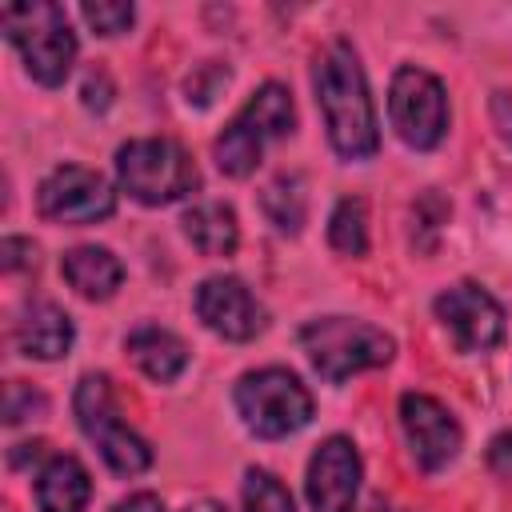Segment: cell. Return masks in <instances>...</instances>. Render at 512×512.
I'll return each mask as SVG.
<instances>
[{
	"instance_id": "cell-1",
	"label": "cell",
	"mask_w": 512,
	"mask_h": 512,
	"mask_svg": "<svg viewBox=\"0 0 512 512\" xmlns=\"http://www.w3.org/2000/svg\"><path fill=\"white\" fill-rule=\"evenodd\" d=\"M316 108L328 132V144L340 160H368L380 148L376 104L368 92V76L348 40H332L312 64Z\"/></svg>"
},
{
	"instance_id": "cell-2",
	"label": "cell",
	"mask_w": 512,
	"mask_h": 512,
	"mask_svg": "<svg viewBox=\"0 0 512 512\" xmlns=\"http://www.w3.org/2000/svg\"><path fill=\"white\" fill-rule=\"evenodd\" d=\"M296 128V104H292V92L276 80L260 84L244 108L228 120V128L216 136L212 144V160L224 176L232 180H244L256 172L260 156H264V144L268 140H280Z\"/></svg>"
},
{
	"instance_id": "cell-3",
	"label": "cell",
	"mask_w": 512,
	"mask_h": 512,
	"mask_svg": "<svg viewBox=\"0 0 512 512\" xmlns=\"http://www.w3.org/2000/svg\"><path fill=\"white\" fill-rule=\"evenodd\" d=\"M300 348L324 384H344L348 376L384 368L396 356V340L384 328L368 320H352V316L308 320L300 328Z\"/></svg>"
},
{
	"instance_id": "cell-4",
	"label": "cell",
	"mask_w": 512,
	"mask_h": 512,
	"mask_svg": "<svg viewBox=\"0 0 512 512\" xmlns=\"http://www.w3.org/2000/svg\"><path fill=\"white\" fill-rule=\"evenodd\" d=\"M0 28L8 44L20 52L32 80H40L44 88H56L68 80L76 64V32L60 4H48V0L8 4L0 8Z\"/></svg>"
},
{
	"instance_id": "cell-5",
	"label": "cell",
	"mask_w": 512,
	"mask_h": 512,
	"mask_svg": "<svg viewBox=\"0 0 512 512\" xmlns=\"http://www.w3.org/2000/svg\"><path fill=\"white\" fill-rule=\"evenodd\" d=\"M116 180L140 204H176L200 188V168L192 152L168 136H144L116 148Z\"/></svg>"
},
{
	"instance_id": "cell-6",
	"label": "cell",
	"mask_w": 512,
	"mask_h": 512,
	"mask_svg": "<svg viewBox=\"0 0 512 512\" xmlns=\"http://www.w3.org/2000/svg\"><path fill=\"white\" fill-rule=\"evenodd\" d=\"M232 404L244 420V428L260 440H284L312 420V392L300 384L296 372L288 368H256L244 372L232 388Z\"/></svg>"
},
{
	"instance_id": "cell-7",
	"label": "cell",
	"mask_w": 512,
	"mask_h": 512,
	"mask_svg": "<svg viewBox=\"0 0 512 512\" xmlns=\"http://www.w3.org/2000/svg\"><path fill=\"white\" fill-rule=\"evenodd\" d=\"M72 412H76L80 432L96 444L100 460L116 476H140L152 464V444L120 420V404H116L108 376H100V372L80 376V384L72 392Z\"/></svg>"
},
{
	"instance_id": "cell-8",
	"label": "cell",
	"mask_w": 512,
	"mask_h": 512,
	"mask_svg": "<svg viewBox=\"0 0 512 512\" xmlns=\"http://www.w3.org/2000/svg\"><path fill=\"white\" fill-rule=\"evenodd\" d=\"M388 124L408 148H416V152L436 148L448 132V92H444V84L432 72L416 68V64L396 68L392 84H388Z\"/></svg>"
},
{
	"instance_id": "cell-9",
	"label": "cell",
	"mask_w": 512,
	"mask_h": 512,
	"mask_svg": "<svg viewBox=\"0 0 512 512\" xmlns=\"http://www.w3.org/2000/svg\"><path fill=\"white\" fill-rule=\"evenodd\" d=\"M36 212L52 224H100L116 212V192L100 172L84 164H60L40 180Z\"/></svg>"
},
{
	"instance_id": "cell-10",
	"label": "cell",
	"mask_w": 512,
	"mask_h": 512,
	"mask_svg": "<svg viewBox=\"0 0 512 512\" xmlns=\"http://www.w3.org/2000/svg\"><path fill=\"white\" fill-rule=\"evenodd\" d=\"M432 312H436V320L444 324V332L452 336V344L460 352H492L504 340L500 300L488 288L472 284V280H460V284L444 288L432 300Z\"/></svg>"
},
{
	"instance_id": "cell-11",
	"label": "cell",
	"mask_w": 512,
	"mask_h": 512,
	"mask_svg": "<svg viewBox=\"0 0 512 512\" xmlns=\"http://www.w3.org/2000/svg\"><path fill=\"white\" fill-rule=\"evenodd\" d=\"M400 428L408 436L412 460L424 472H440L460 456L464 432H460L456 416L428 392H404L400 396Z\"/></svg>"
},
{
	"instance_id": "cell-12",
	"label": "cell",
	"mask_w": 512,
	"mask_h": 512,
	"mask_svg": "<svg viewBox=\"0 0 512 512\" xmlns=\"http://www.w3.org/2000/svg\"><path fill=\"white\" fill-rule=\"evenodd\" d=\"M360 480H364V464H360L356 444L348 436L320 440L308 460V476H304L312 512H352L360 496Z\"/></svg>"
},
{
	"instance_id": "cell-13",
	"label": "cell",
	"mask_w": 512,
	"mask_h": 512,
	"mask_svg": "<svg viewBox=\"0 0 512 512\" xmlns=\"http://www.w3.org/2000/svg\"><path fill=\"white\" fill-rule=\"evenodd\" d=\"M196 316H200V324L208 332H216V336H224L232 344L256 340L264 332V324H268L264 304L236 276H208V280H200V288H196Z\"/></svg>"
},
{
	"instance_id": "cell-14",
	"label": "cell",
	"mask_w": 512,
	"mask_h": 512,
	"mask_svg": "<svg viewBox=\"0 0 512 512\" xmlns=\"http://www.w3.org/2000/svg\"><path fill=\"white\" fill-rule=\"evenodd\" d=\"M72 340H76L72 316L52 300L24 304V312H20L16 328H12V344L28 360H60V356L72 352Z\"/></svg>"
},
{
	"instance_id": "cell-15",
	"label": "cell",
	"mask_w": 512,
	"mask_h": 512,
	"mask_svg": "<svg viewBox=\"0 0 512 512\" xmlns=\"http://www.w3.org/2000/svg\"><path fill=\"white\" fill-rule=\"evenodd\" d=\"M88 500H92L88 468L68 452L48 456L44 468L36 472V508L40 512H84Z\"/></svg>"
},
{
	"instance_id": "cell-16",
	"label": "cell",
	"mask_w": 512,
	"mask_h": 512,
	"mask_svg": "<svg viewBox=\"0 0 512 512\" xmlns=\"http://www.w3.org/2000/svg\"><path fill=\"white\" fill-rule=\"evenodd\" d=\"M60 276L84 300H108L124 284V264L100 244H76L60 256Z\"/></svg>"
},
{
	"instance_id": "cell-17",
	"label": "cell",
	"mask_w": 512,
	"mask_h": 512,
	"mask_svg": "<svg viewBox=\"0 0 512 512\" xmlns=\"http://www.w3.org/2000/svg\"><path fill=\"white\" fill-rule=\"evenodd\" d=\"M124 348H128V356L136 360V368H140L148 380H156V384H172V380L188 368V344H184L176 332L160 328V324H140V328H132L128 340H124Z\"/></svg>"
},
{
	"instance_id": "cell-18",
	"label": "cell",
	"mask_w": 512,
	"mask_h": 512,
	"mask_svg": "<svg viewBox=\"0 0 512 512\" xmlns=\"http://www.w3.org/2000/svg\"><path fill=\"white\" fill-rule=\"evenodd\" d=\"M180 224H184V236H188L204 256H232L236 244H240L236 212H232V204H224V200L192 204Z\"/></svg>"
},
{
	"instance_id": "cell-19",
	"label": "cell",
	"mask_w": 512,
	"mask_h": 512,
	"mask_svg": "<svg viewBox=\"0 0 512 512\" xmlns=\"http://www.w3.org/2000/svg\"><path fill=\"white\" fill-rule=\"evenodd\" d=\"M260 208L264 216L276 224V232H288L296 236L308 220V192H304V180L296 172H280L276 180L264 184L260 192Z\"/></svg>"
},
{
	"instance_id": "cell-20",
	"label": "cell",
	"mask_w": 512,
	"mask_h": 512,
	"mask_svg": "<svg viewBox=\"0 0 512 512\" xmlns=\"http://www.w3.org/2000/svg\"><path fill=\"white\" fill-rule=\"evenodd\" d=\"M328 244L340 256H364L368 252V204L360 196H340L328 216Z\"/></svg>"
},
{
	"instance_id": "cell-21",
	"label": "cell",
	"mask_w": 512,
	"mask_h": 512,
	"mask_svg": "<svg viewBox=\"0 0 512 512\" xmlns=\"http://www.w3.org/2000/svg\"><path fill=\"white\" fill-rule=\"evenodd\" d=\"M240 496H244V512H296L288 488L268 468H248Z\"/></svg>"
},
{
	"instance_id": "cell-22",
	"label": "cell",
	"mask_w": 512,
	"mask_h": 512,
	"mask_svg": "<svg viewBox=\"0 0 512 512\" xmlns=\"http://www.w3.org/2000/svg\"><path fill=\"white\" fill-rule=\"evenodd\" d=\"M80 16L100 32V36H120V32H128L132 28V20H136V8L132 4H124V0H84L80 4Z\"/></svg>"
},
{
	"instance_id": "cell-23",
	"label": "cell",
	"mask_w": 512,
	"mask_h": 512,
	"mask_svg": "<svg viewBox=\"0 0 512 512\" xmlns=\"http://www.w3.org/2000/svg\"><path fill=\"white\" fill-rule=\"evenodd\" d=\"M48 412V396L24 380H12L4 388V424H24V420H40Z\"/></svg>"
},
{
	"instance_id": "cell-24",
	"label": "cell",
	"mask_w": 512,
	"mask_h": 512,
	"mask_svg": "<svg viewBox=\"0 0 512 512\" xmlns=\"http://www.w3.org/2000/svg\"><path fill=\"white\" fill-rule=\"evenodd\" d=\"M228 76H232V72H228L224 64L208 60V64H204L196 76H188V84H184V88H188V104H192V100H196V104H212L216 88H220V84H228Z\"/></svg>"
},
{
	"instance_id": "cell-25",
	"label": "cell",
	"mask_w": 512,
	"mask_h": 512,
	"mask_svg": "<svg viewBox=\"0 0 512 512\" xmlns=\"http://www.w3.org/2000/svg\"><path fill=\"white\" fill-rule=\"evenodd\" d=\"M0 264H4V272L36 268V244L24 240V236H4V244H0Z\"/></svg>"
},
{
	"instance_id": "cell-26",
	"label": "cell",
	"mask_w": 512,
	"mask_h": 512,
	"mask_svg": "<svg viewBox=\"0 0 512 512\" xmlns=\"http://www.w3.org/2000/svg\"><path fill=\"white\" fill-rule=\"evenodd\" d=\"M488 468L496 476H508L512 480V428H504V432L492 436V444H488Z\"/></svg>"
},
{
	"instance_id": "cell-27",
	"label": "cell",
	"mask_w": 512,
	"mask_h": 512,
	"mask_svg": "<svg viewBox=\"0 0 512 512\" xmlns=\"http://www.w3.org/2000/svg\"><path fill=\"white\" fill-rule=\"evenodd\" d=\"M492 124H496V132H500V140L512 148V96L508 92H492Z\"/></svg>"
},
{
	"instance_id": "cell-28",
	"label": "cell",
	"mask_w": 512,
	"mask_h": 512,
	"mask_svg": "<svg viewBox=\"0 0 512 512\" xmlns=\"http://www.w3.org/2000/svg\"><path fill=\"white\" fill-rule=\"evenodd\" d=\"M84 104L88 108H108L112 104V84H108L104 72H88V80H84Z\"/></svg>"
},
{
	"instance_id": "cell-29",
	"label": "cell",
	"mask_w": 512,
	"mask_h": 512,
	"mask_svg": "<svg viewBox=\"0 0 512 512\" xmlns=\"http://www.w3.org/2000/svg\"><path fill=\"white\" fill-rule=\"evenodd\" d=\"M112 512H168V508H164V500H160L156 492H132V496H124Z\"/></svg>"
},
{
	"instance_id": "cell-30",
	"label": "cell",
	"mask_w": 512,
	"mask_h": 512,
	"mask_svg": "<svg viewBox=\"0 0 512 512\" xmlns=\"http://www.w3.org/2000/svg\"><path fill=\"white\" fill-rule=\"evenodd\" d=\"M44 448H48L44 440H32V444H16L8 460H12V468H24V460H28V456H32V460H44Z\"/></svg>"
},
{
	"instance_id": "cell-31",
	"label": "cell",
	"mask_w": 512,
	"mask_h": 512,
	"mask_svg": "<svg viewBox=\"0 0 512 512\" xmlns=\"http://www.w3.org/2000/svg\"><path fill=\"white\" fill-rule=\"evenodd\" d=\"M184 512H228L220 500H196V504H188Z\"/></svg>"
}]
</instances>
